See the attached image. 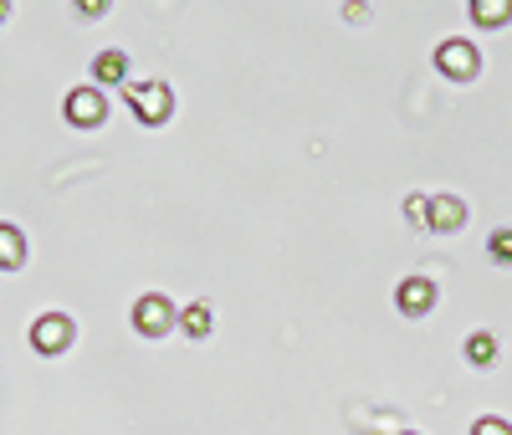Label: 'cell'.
<instances>
[{"label":"cell","mask_w":512,"mask_h":435,"mask_svg":"<svg viewBox=\"0 0 512 435\" xmlns=\"http://www.w3.org/2000/svg\"><path fill=\"white\" fill-rule=\"evenodd\" d=\"M123 98H128V108L139 113V123H149V128H159L169 113H175V93H169L164 82H128Z\"/></svg>","instance_id":"obj_1"},{"label":"cell","mask_w":512,"mask_h":435,"mask_svg":"<svg viewBox=\"0 0 512 435\" xmlns=\"http://www.w3.org/2000/svg\"><path fill=\"white\" fill-rule=\"evenodd\" d=\"M175 323H180V308H175L164 292H144V297L134 302V328H139L144 338H164Z\"/></svg>","instance_id":"obj_2"},{"label":"cell","mask_w":512,"mask_h":435,"mask_svg":"<svg viewBox=\"0 0 512 435\" xmlns=\"http://www.w3.org/2000/svg\"><path fill=\"white\" fill-rule=\"evenodd\" d=\"M436 67H441V77H451V82H466V77H477L482 57H477V47H472V41L451 36V41H441V47H436Z\"/></svg>","instance_id":"obj_3"},{"label":"cell","mask_w":512,"mask_h":435,"mask_svg":"<svg viewBox=\"0 0 512 435\" xmlns=\"http://www.w3.org/2000/svg\"><path fill=\"white\" fill-rule=\"evenodd\" d=\"M62 108H67V123H72V128H98V123L108 118V103H103L98 87H72Z\"/></svg>","instance_id":"obj_4"},{"label":"cell","mask_w":512,"mask_h":435,"mask_svg":"<svg viewBox=\"0 0 512 435\" xmlns=\"http://www.w3.org/2000/svg\"><path fill=\"white\" fill-rule=\"evenodd\" d=\"M67 343H72V318L41 313V318L31 323V348H36V354H62Z\"/></svg>","instance_id":"obj_5"},{"label":"cell","mask_w":512,"mask_h":435,"mask_svg":"<svg viewBox=\"0 0 512 435\" xmlns=\"http://www.w3.org/2000/svg\"><path fill=\"white\" fill-rule=\"evenodd\" d=\"M395 302H400V313L425 318V313L436 308V282H431V277H420V272H410V277L395 287Z\"/></svg>","instance_id":"obj_6"},{"label":"cell","mask_w":512,"mask_h":435,"mask_svg":"<svg viewBox=\"0 0 512 435\" xmlns=\"http://www.w3.org/2000/svg\"><path fill=\"white\" fill-rule=\"evenodd\" d=\"M461 221H466V205H461L456 195H431V236L456 231Z\"/></svg>","instance_id":"obj_7"},{"label":"cell","mask_w":512,"mask_h":435,"mask_svg":"<svg viewBox=\"0 0 512 435\" xmlns=\"http://www.w3.org/2000/svg\"><path fill=\"white\" fill-rule=\"evenodd\" d=\"M21 261H26V236L0 221V272H16Z\"/></svg>","instance_id":"obj_8"},{"label":"cell","mask_w":512,"mask_h":435,"mask_svg":"<svg viewBox=\"0 0 512 435\" xmlns=\"http://www.w3.org/2000/svg\"><path fill=\"white\" fill-rule=\"evenodd\" d=\"M466 11H472V21L477 26H507L512 21V0H472V6H466Z\"/></svg>","instance_id":"obj_9"},{"label":"cell","mask_w":512,"mask_h":435,"mask_svg":"<svg viewBox=\"0 0 512 435\" xmlns=\"http://www.w3.org/2000/svg\"><path fill=\"white\" fill-rule=\"evenodd\" d=\"M180 328H185L190 338H205L210 328H216V313H210V302H190V308L180 313Z\"/></svg>","instance_id":"obj_10"},{"label":"cell","mask_w":512,"mask_h":435,"mask_svg":"<svg viewBox=\"0 0 512 435\" xmlns=\"http://www.w3.org/2000/svg\"><path fill=\"white\" fill-rule=\"evenodd\" d=\"M93 72H98V82H123L128 87V57L123 52H98Z\"/></svg>","instance_id":"obj_11"},{"label":"cell","mask_w":512,"mask_h":435,"mask_svg":"<svg viewBox=\"0 0 512 435\" xmlns=\"http://www.w3.org/2000/svg\"><path fill=\"white\" fill-rule=\"evenodd\" d=\"M466 359H472L477 369L497 364V338L492 333H472V338H466Z\"/></svg>","instance_id":"obj_12"},{"label":"cell","mask_w":512,"mask_h":435,"mask_svg":"<svg viewBox=\"0 0 512 435\" xmlns=\"http://www.w3.org/2000/svg\"><path fill=\"white\" fill-rule=\"evenodd\" d=\"M405 221H410L415 231H431V195H410V200H405Z\"/></svg>","instance_id":"obj_13"},{"label":"cell","mask_w":512,"mask_h":435,"mask_svg":"<svg viewBox=\"0 0 512 435\" xmlns=\"http://www.w3.org/2000/svg\"><path fill=\"white\" fill-rule=\"evenodd\" d=\"M487 251H492V261H502V267H512V231H492Z\"/></svg>","instance_id":"obj_14"},{"label":"cell","mask_w":512,"mask_h":435,"mask_svg":"<svg viewBox=\"0 0 512 435\" xmlns=\"http://www.w3.org/2000/svg\"><path fill=\"white\" fill-rule=\"evenodd\" d=\"M472 435H512V425H507V420H492V415H482V420L472 425Z\"/></svg>","instance_id":"obj_15"},{"label":"cell","mask_w":512,"mask_h":435,"mask_svg":"<svg viewBox=\"0 0 512 435\" xmlns=\"http://www.w3.org/2000/svg\"><path fill=\"white\" fill-rule=\"evenodd\" d=\"M6 16H11V6H6V0H0V21H6Z\"/></svg>","instance_id":"obj_16"},{"label":"cell","mask_w":512,"mask_h":435,"mask_svg":"<svg viewBox=\"0 0 512 435\" xmlns=\"http://www.w3.org/2000/svg\"><path fill=\"white\" fill-rule=\"evenodd\" d=\"M405 435H415V430H405Z\"/></svg>","instance_id":"obj_17"}]
</instances>
